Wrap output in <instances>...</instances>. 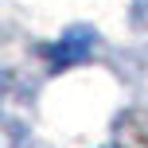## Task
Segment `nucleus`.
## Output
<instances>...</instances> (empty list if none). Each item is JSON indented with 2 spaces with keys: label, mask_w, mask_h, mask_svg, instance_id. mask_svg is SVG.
I'll list each match as a JSON object with an SVG mask.
<instances>
[{
  "label": "nucleus",
  "mask_w": 148,
  "mask_h": 148,
  "mask_svg": "<svg viewBox=\"0 0 148 148\" xmlns=\"http://www.w3.org/2000/svg\"><path fill=\"white\" fill-rule=\"evenodd\" d=\"M94 31L90 27H74L66 35H59L51 47H47V59H51V66H66V62H78L90 55V47H94Z\"/></svg>",
  "instance_id": "nucleus-1"
},
{
  "label": "nucleus",
  "mask_w": 148,
  "mask_h": 148,
  "mask_svg": "<svg viewBox=\"0 0 148 148\" xmlns=\"http://www.w3.org/2000/svg\"><path fill=\"white\" fill-rule=\"evenodd\" d=\"M0 97H4V70H0Z\"/></svg>",
  "instance_id": "nucleus-2"
}]
</instances>
